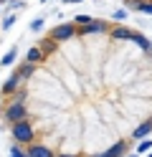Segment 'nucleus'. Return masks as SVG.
Segmentation results:
<instances>
[{"instance_id":"5","label":"nucleus","mask_w":152,"mask_h":157,"mask_svg":"<svg viewBox=\"0 0 152 157\" xmlns=\"http://www.w3.org/2000/svg\"><path fill=\"white\" fill-rule=\"evenodd\" d=\"M129 8H134L139 13H150L152 15V0H124Z\"/></svg>"},{"instance_id":"2","label":"nucleus","mask_w":152,"mask_h":157,"mask_svg":"<svg viewBox=\"0 0 152 157\" xmlns=\"http://www.w3.org/2000/svg\"><path fill=\"white\" fill-rule=\"evenodd\" d=\"M150 134H152V119H150V122H142L129 137H132V140H137V142H142V140H147Z\"/></svg>"},{"instance_id":"4","label":"nucleus","mask_w":152,"mask_h":157,"mask_svg":"<svg viewBox=\"0 0 152 157\" xmlns=\"http://www.w3.org/2000/svg\"><path fill=\"white\" fill-rule=\"evenodd\" d=\"M25 155H28V157H53V150L46 147V144H30Z\"/></svg>"},{"instance_id":"6","label":"nucleus","mask_w":152,"mask_h":157,"mask_svg":"<svg viewBox=\"0 0 152 157\" xmlns=\"http://www.w3.org/2000/svg\"><path fill=\"white\" fill-rule=\"evenodd\" d=\"M152 150V140H142L139 144H137V152L142 155V152H150Z\"/></svg>"},{"instance_id":"10","label":"nucleus","mask_w":152,"mask_h":157,"mask_svg":"<svg viewBox=\"0 0 152 157\" xmlns=\"http://www.w3.org/2000/svg\"><path fill=\"white\" fill-rule=\"evenodd\" d=\"M127 157H137V155H127Z\"/></svg>"},{"instance_id":"1","label":"nucleus","mask_w":152,"mask_h":157,"mask_svg":"<svg viewBox=\"0 0 152 157\" xmlns=\"http://www.w3.org/2000/svg\"><path fill=\"white\" fill-rule=\"evenodd\" d=\"M10 127H13V140H15V144H30V142H33L36 129H33V124H30V119L18 122V124H10Z\"/></svg>"},{"instance_id":"7","label":"nucleus","mask_w":152,"mask_h":157,"mask_svg":"<svg viewBox=\"0 0 152 157\" xmlns=\"http://www.w3.org/2000/svg\"><path fill=\"white\" fill-rule=\"evenodd\" d=\"M66 3H81V0H66Z\"/></svg>"},{"instance_id":"12","label":"nucleus","mask_w":152,"mask_h":157,"mask_svg":"<svg viewBox=\"0 0 152 157\" xmlns=\"http://www.w3.org/2000/svg\"><path fill=\"white\" fill-rule=\"evenodd\" d=\"M147 157H152V152H150V155H147Z\"/></svg>"},{"instance_id":"9","label":"nucleus","mask_w":152,"mask_h":157,"mask_svg":"<svg viewBox=\"0 0 152 157\" xmlns=\"http://www.w3.org/2000/svg\"><path fill=\"white\" fill-rule=\"evenodd\" d=\"M96 157H104V152H101V155H96Z\"/></svg>"},{"instance_id":"8","label":"nucleus","mask_w":152,"mask_h":157,"mask_svg":"<svg viewBox=\"0 0 152 157\" xmlns=\"http://www.w3.org/2000/svg\"><path fill=\"white\" fill-rule=\"evenodd\" d=\"M58 157H71V155H58Z\"/></svg>"},{"instance_id":"11","label":"nucleus","mask_w":152,"mask_h":157,"mask_svg":"<svg viewBox=\"0 0 152 157\" xmlns=\"http://www.w3.org/2000/svg\"><path fill=\"white\" fill-rule=\"evenodd\" d=\"M0 3H8V0H0Z\"/></svg>"},{"instance_id":"3","label":"nucleus","mask_w":152,"mask_h":157,"mask_svg":"<svg viewBox=\"0 0 152 157\" xmlns=\"http://www.w3.org/2000/svg\"><path fill=\"white\" fill-rule=\"evenodd\" d=\"M124 155H127V142L124 140H117L109 150H104V157H124Z\"/></svg>"}]
</instances>
